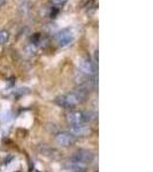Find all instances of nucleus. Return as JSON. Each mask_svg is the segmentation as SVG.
Segmentation results:
<instances>
[{
  "label": "nucleus",
  "mask_w": 153,
  "mask_h": 172,
  "mask_svg": "<svg viewBox=\"0 0 153 172\" xmlns=\"http://www.w3.org/2000/svg\"><path fill=\"white\" fill-rule=\"evenodd\" d=\"M93 157L94 156H93V154L91 152H89L86 149H80V150L74 153V155L70 157V160L86 166L93 161Z\"/></svg>",
  "instance_id": "obj_1"
},
{
  "label": "nucleus",
  "mask_w": 153,
  "mask_h": 172,
  "mask_svg": "<svg viewBox=\"0 0 153 172\" xmlns=\"http://www.w3.org/2000/svg\"><path fill=\"white\" fill-rule=\"evenodd\" d=\"M78 68L81 72H83L89 76H94L97 75V64L89 57H83L78 62Z\"/></svg>",
  "instance_id": "obj_2"
},
{
  "label": "nucleus",
  "mask_w": 153,
  "mask_h": 172,
  "mask_svg": "<svg viewBox=\"0 0 153 172\" xmlns=\"http://www.w3.org/2000/svg\"><path fill=\"white\" fill-rule=\"evenodd\" d=\"M54 40H55L56 44L59 45V46L64 47V46L69 45L74 40L72 31L70 29H63V30H61L60 32H58L54 36Z\"/></svg>",
  "instance_id": "obj_3"
},
{
  "label": "nucleus",
  "mask_w": 153,
  "mask_h": 172,
  "mask_svg": "<svg viewBox=\"0 0 153 172\" xmlns=\"http://www.w3.org/2000/svg\"><path fill=\"white\" fill-rule=\"evenodd\" d=\"M55 141L58 145H60L62 147H69L75 144V136H72V133L69 132H59L56 133L55 136Z\"/></svg>",
  "instance_id": "obj_4"
},
{
  "label": "nucleus",
  "mask_w": 153,
  "mask_h": 172,
  "mask_svg": "<svg viewBox=\"0 0 153 172\" xmlns=\"http://www.w3.org/2000/svg\"><path fill=\"white\" fill-rule=\"evenodd\" d=\"M67 120L70 125L75 124H85L84 123V116H83V111L80 110H70L67 112Z\"/></svg>",
  "instance_id": "obj_5"
},
{
  "label": "nucleus",
  "mask_w": 153,
  "mask_h": 172,
  "mask_svg": "<svg viewBox=\"0 0 153 172\" xmlns=\"http://www.w3.org/2000/svg\"><path fill=\"white\" fill-rule=\"evenodd\" d=\"M39 152L42 155L48 157V158H52V160H59L61 158V153L55 148H52L50 146H46V145H42L39 147Z\"/></svg>",
  "instance_id": "obj_6"
},
{
  "label": "nucleus",
  "mask_w": 153,
  "mask_h": 172,
  "mask_svg": "<svg viewBox=\"0 0 153 172\" xmlns=\"http://www.w3.org/2000/svg\"><path fill=\"white\" fill-rule=\"evenodd\" d=\"M69 133L74 136H86L90 133V128L85 124H75L69 126Z\"/></svg>",
  "instance_id": "obj_7"
},
{
  "label": "nucleus",
  "mask_w": 153,
  "mask_h": 172,
  "mask_svg": "<svg viewBox=\"0 0 153 172\" xmlns=\"http://www.w3.org/2000/svg\"><path fill=\"white\" fill-rule=\"evenodd\" d=\"M72 94L74 95V98L76 99L77 103L80 104V103H83V102H85L86 98H88L89 91L86 90V88L80 86V87L75 88V90H74V91L72 92Z\"/></svg>",
  "instance_id": "obj_8"
},
{
  "label": "nucleus",
  "mask_w": 153,
  "mask_h": 172,
  "mask_svg": "<svg viewBox=\"0 0 153 172\" xmlns=\"http://www.w3.org/2000/svg\"><path fill=\"white\" fill-rule=\"evenodd\" d=\"M55 103L58 104V106H60L61 108H66V109L75 108V107H74V104L70 102V100H69V98H68L67 94H66V95L58 96V98L55 99Z\"/></svg>",
  "instance_id": "obj_9"
},
{
  "label": "nucleus",
  "mask_w": 153,
  "mask_h": 172,
  "mask_svg": "<svg viewBox=\"0 0 153 172\" xmlns=\"http://www.w3.org/2000/svg\"><path fill=\"white\" fill-rule=\"evenodd\" d=\"M30 9H31V4H30V1L28 0H24L23 2L20 5V8H19V10L22 15H27L29 12H30Z\"/></svg>",
  "instance_id": "obj_10"
},
{
  "label": "nucleus",
  "mask_w": 153,
  "mask_h": 172,
  "mask_svg": "<svg viewBox=\"0 0 153 172\" xmlns=\"http://www.w3.org/2000/svg\"><path fill=\"white\" fill-rule=\"evenodd\" d=\"M83 116H84V123H91L97 120V114L93 111H83Z\"/></svg>",
  "instance_id": "obj_11"
},
{
  "label": "nucleus",
  "mask_w": 153,
  "mask_h": 172,
  "mask_svg": "<svg viewBox=\"0 0 153 172\" xmlns=\"http://www.w3.org/2000/svg\"><path fill=\"white\" fill-rule=\"evenodd\" d=\"M24 51H25V53H27L28 55H31V56L32 55H36L37 52H38V46L31 44V43H29L28 45H25Z\"/></svg>",
  "instance_id": "obj_12"
},
{
  "label": "nucleus",
  "mask_w": 153,
  "mask_h": 172,
  "mask_svg": "<svg viewBox=\"0 0 153 172\" xmlns=\"http://www.w3.org/2000/svg\"><path fill=\"white\" fill-rule=\"evenodd\" d=\"M9 38V32L7 30H1L0 31V45H4L8 41Z\"/></svg>",
  "instance_id": "obj_13"
},
{
  "label": "nucleus",
  "mask_w": 153,
  "mask_h": 172,
  "mask_svg": "<svg viewBox=\"0 0 153 172\" xmlns=\"http://www.w3.org/2000/svg\"><path fill=\"white\" fill-rule=\"evenodd\" d=\"M40 39H42V35L40 33H33L31 37H30V43L33 45H36V46H38L40 43Z\"/></svg>",
  "instance_id": "obj_14"
},
{
  "label": "nucleus",
  "mask_w": 153,
  "mask_h": 172,
  "mask_svg": "<svg viewBox=\"0 0 153 172\" xmlns=\"http://www.w3.org/2000/svg\"><path fill=\"white\" fill-rule=\"evenodd\" d=\"M58 14H59V8L52 7V8H51V10H50V14H48V16H50L51 19H55L56 16H58Z\"/></svg>",
  "instance_id": "obj_15"
},
{
  "label": "nucleus",
  "mask_w": 153,
  "mask_h": 172,
  "mask_svg": "<svg viewBox=\"0 0 153 172\" xmlns=\"http://www.w3.org/2000/svg\"><path fill=\"white\" fill-rule=\"evenodd\" d=\"M51 2H52L54 6H62L67 2V0H51Z\"/></svg>",
  "instance_id": "obj_16"
},
{
  "label": "nucleus",
  "mask_w": 153,
  "mask_h": 172,
  "mask_svg": "<svg viewBox=\"0 0 153 172\" xmlns=\"http://www.w3.org/2000/svg\"><path fill=\"white\" fill-rule=\"evenodd\" d=\"M28 92H29L28 88H19V90L16 91V95H17V96L23 95V94H27Z\"/></svg>",
  "instance_id": "obj_17"
},
{
  "label": "nucleus",
  "mask_w": 153,
  "mask_h": 172,
  "mask_svg": "<svg viewBox=\"0 0 153 172\" xmlns=\"http://www.w3.org/2000/svg\"><path fill=\"white\" fill-rule=\"evenodd\" d=\"M5 1H6V0H0V6H1V5H4Z\"/></svg>",
  "instance_id": "obj_18"
},
{
  "label": "nucleus",
  "mask_w": 153,
  "mask_h": 172,
  "mask_svg": "<svg viewBox=\"0 0 153 172\" xmlns=\"http://www.w3.org/2000/svg\"><path fill=\"white\" fill-rule=\"evenodd\" d=\"M76 172H85V171H84V170H77Z\"/></svg>",
  "instance_id": "obj_19"
}]
</instances>
